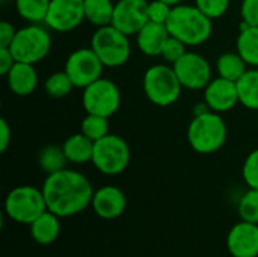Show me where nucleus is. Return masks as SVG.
<instances>
[{"label":"nucleus","instance_id":"f257e3e1","mask_svg":"<svg viewBox=\"0 0 258 257\" xmlns=\"http://www.w3.org/2000/svg\"><path fill=\"white\" fill-rule=\"evenodd\" d=\"M41 189L47 209L60 218L74 217L83 212L91 206L95 192L85 174L70 168L48 174Z\"/></svg>","mask_w":258,"mask_h":257},{"label":"nucleus","instance_id":"f03ea898","mask_svg":"<svg viewBox=\"0 0 258 257\" xmlns=\"http://www.w3.org/2000/svg\"><path fill=\"white\" fill-rule=\"evenodd\" d=\"M186 136L194 151L198 155H213L225 145L228 127L221 114L204 108L190 120Z\"/></svg>","mask_w":258,"mask_h":257},{"label":"nucleus","instance_id":"7ed1b4c3","mask_svg":"<svg viewBox=\"0 0 258 257\" xmlns=\"http://www.w3.org/2000/svg\"><path fill=\"white\" fill-rule=\"evenodd\" d=\"M169 35L183 41L187 47L207 42L213 33V20L204 15L195 5H177L166 21Z\"/></svg>","mask_w":258,"mask_h":257},{"label":"nucleus","instance_id":"20e7f679","mask_svg":"<svg viewBox=\"0 0 258 257\" xmlns=\"http://www.w3.org/2000/svg\"><path fill=\"white\" fill-rule=\"evenodd\" d=\"M142 88L145 97L159 108H168L174 105L183 91V86L169 64L151 65L144 73Z\"/></svg>","mask_w":258,"mask_h":257},{"label":"nucleus","instance_id":"39448f33","mask_svg":"<svg viewBox=\"0 0 258 257\" xmlns=\"http://www.w3.org/2000/svg\"><path fill=\"white\" fill-rule=\"evenodd\" d=\"M106 68H118L128 62L132 55L130 36L118 30L115 26L97 27L91 36L89 45Z\"/></svg>","mask_w":258,"mask_h":257},{"label":"nucleus","instance_id":"423d86ee","mask_svg":"<svg viewBox=\"0 0 258 257\" xmlns=\"http://www.w3.org/2000/svg\"><path fill=\"white\" fill-rule=\"evenodd\" d=\"M47 211L42 189L32 185H20L11 189L5 198V214L18 224L30 226Z\"/></svg>","mask_w":258,"mask_h":257},{"label":"nucleus","instance_id":"0eeeda50","mask_svg":"<svg viewBox=\"0 0 258 257\" xmlns=\"http://www.w3.org/2000/svg\"><path fill=\"white\" fill-rule=\"evenodd\" d=\"M17 62L36 65L45 59L51 50L50 32L39 24H29L17 30L14 41L9 45Z\"/></svg>","mask_w":258,"mask_h":257},{"label":"nucleus","instance_id":"6e6552de","mask_svg":"<svg viewBox=\"0 0 258 257\" xmlns=\"http://www.w3.org/2000/svg\"><path fill=\"white\" fill-rule=\"evenodd\" d=\"M132 151L124 138L109 133L100 141L94 142L92 165L104 176L122 174L130 164Z\"/></svg>","mask_w":258,"mask_h":257},{"label":"nucleus","instance_id":"1a4fd4ad","mask_svg":"<svg viewBox=\"0 0 258 257\" xmlns=\"http://www.w3.org/2000/svg\"><path fill=\"white\" fill-rule=\"evenodd\" d=\"M82 106L86 114L110 118L121 106V91L113 80L100 77L83 89Z\"/></svg>","mask_w":258,"mask_h":257},{"label":"nucleus","instance_id":"9d476101","mask_svg":"<svg viewBox=\"0 0 258 257\" xmlns=\"http://www.w3.org/2000/svg\"><path fill=\"white\" fill-rule=\"evenodd\" d=\"M104 68L106 67L91 47H80L71 52L63 67L65 73L79 89H85L88 85L103 77Z\"/></svg>","mask_w":258,"mask_h":257},{"label":"nucleus","instance_id":"9b49d317","mask_svg":"<svg viewBox=\"0 0 258 257\" xmlns=\"http://www.w3.org/2000/svg\"><path fill=\"white\" fill-rule=\"evenodd\" d=\"M172 68L183 89L189 91H204L213 74L210 62L197 52H186L172 64Z\"/></svg>","mask_w":258,"mask_h":257},{"label":"nucleus","instance_id":"f8f14e48","mask_svg":"<svg viewBox=\"0 0 258 257\" xmlns=\"http://www.w3.org/2000/svg\"><path fill=\"white\" fill-rule=\"evenodd\" d=\"M85 20V0H50L44 24L54 32L68 33Z\"/></svg>","mask_w":258,"mask_h":257},{"label":"nucleus","instance_id":"ddd939ff","mask_svg":"<svg viewBox=\"0 0 258 257\" xmlns=\"http://www.w3.org/2000/svg\"><path fill=\"white\" fill-rule=\"evenodd\" d=\"M148 0H118L115 3L112 26L133 36L148 23Z\"/></svg>","mask_w":258,"mask_h":257},{"label":"nucleus","instance_id":"4468645a","mask_svg":"<svg viewBox=\"0 0 258 257\" xmlns=\"http://www.w3.org/2000/svg\"><path fill=\"white\" fill-rule=\"evenodd\" d=\"M204 103L210 111L218 114H225L234 109L239 103L237 83L219 76L212 79L204 88Z\"/></svg>","mask_w":258,"mask_h":257},{"label":"nucleus","instance_id":"2eb2a0df","mask_svg":"<svg viewBox=\"0 0 258 257\" xmlns=\"http://www.w3.org/2000/svg\"><path fill=\"white\" fill-rule=\"evenodd\" d=\"M227 250L233 257H258V224L239 221L227 236Z\"/></svg>","mask_w":258,"mask_h":257},{"label":"nucleus","instance_id":"dca6fc26","mask_svg":"<svg viewBox=\"0 0 258 257\" xmlns=\"http://www.w3.org/2000/svg\"><path fill=\"white\" fill-rule=\"evenodd\" d=\"M91 208L94 209L95 215L101 220H116L119 218L127 208L125 194L113 185H106L98 188L94 192Z\"/></svg>","mask_w":258,"mask_h":257},{"label":"nucleus","instance_id":"f3484780","mask_svg":"<svg viewBox=\"0 0 258 257\" xmlns=\"http://www.w3.org/2000/svg\"><path fill=\"white\" fill-rule=\"evenodd\" d=\"M5 77L9 91L20 97L30 95L38 86V71L33 64L15 62Z\"/></svg>","mask_w":258,"mask_h":257},{"label":"nucleus","instance_id":"a211bd4d","mask_svg":"<svg viewBox=\"0 0 258 257\" xmlns=\"http://www.w3.org/2000/svg\"><path fill=\"white\" fill-rule=\"evenodd\" d=\"M135 36L139 52L145 56L154 58V56H160L163 44L169 36V32L166 24L148 21Z\"/></svg>","mask_w":258,"mask_h":257},{"label":"nucleus","instance_id":"6ab92c4d","mask_svg":"<svg viewBox=\"0 0 258 257\" xmlns=\"http://www.w3.org/2000/svg\"><path fill=\"white\" fill-rule=\"evenodd\" d=\"M30 238L39 245L53 244L60 235V217L48 209L29 226Z\"/></svg>","mask_w":258,"mask_h":257},{"label":"nucleus","instance_id":"aec40b11","mask_svg":"<svg viewBox=\"0 0 258 257\" xmlns=\"http://www.w3.org/2000/svg\"><path fill=\"white\" fill-rule=\"evenodd\" d=\"M63 153L68 159V164L83 165L92 162L94 155V141L85 136L82 132L70 135L62 144Z\"/></svg>","mask_w":258,"mask_h":257},{"label":"nucleus","instance_id":"412c9836","mask_svg":"<svg viewBox=\"0 0 258 257\" xmlns=\"http://www.w3.org/2000/svg\"><path fill=\"white\" fill-rule=\"evenodd\" d=\"M236 52L249 67L258 68V26H248L240 21L239 35L236 39Z\"/></svg>","mask_w":258,"mask_h":257},{"label":"nucleus","instance_id":"4be33fe9","mask_svg":"<svg viewBox=\"0 0 258 257\" xmlns=\"http://www.w3.org/2000/svg\"><path fill=\"white\" fill-rule=\"evenodd\" d=\"M249 65L237 52H225L216 59V71L219 77L237 82L246 71Z\"/></svg>","mask_w":258,"mask_h":257},{"label":"nucleus","instance_id":"5701e85b","mask_svg":"<svg viewBox=\"0 0 258 257\" xmlns=\"http://www.w3.org/2000/svg\"><path fill=\"white\" fill-rule=\"evenodd\" d=\"M236 83L239 91V103L246 109L258 111V68L249 67Z\"/></svg>","mask_w":258,"mask_h":257},{"label":"nucleus","instance_id":"b1692460","mask_svg":"<svg viewBox=\"0 0 258 257\" xmlns=\"http://www.w3.org/2000/svg\"><path fill=\"white\" fill-rule=\"evenodd\" d=\"M115 3L112 0H85V18L95 27L112 24Z\"/></svg>","mask_w":258,"mask_h":257},{"label":"nucleus","instance_id":"393cba45","mask_svg":"<svg viewBox=\"0 0 258 257\" xmlns=\"http://www.w3.org/2000/svg\"><path fill=\"white\" fill-rule=\"evenodd\" d=\"M14 5L20 18L29 24H39L45 21L50 0H14Z\"/></svg>","mask_w":258,"mask_h":257},{"label":"nucleus","instance_id":"a878e982","mask_svg":"<svg viewBox=\"0 0 258 257\" xmlns=\"http://www.w3.org/2000/svg\"><path fill=\"white\" fill-rule=\"evenodd\" d=\"M38 164H39V168L48 176V174H53V173H57V171L67 168L68 159L63 153L62 145L51 144V145H45L39 151Z\"/></svg>","mask_w":258,"mask_h":257},{"label":"nucleus","instance_id":"bb28decb","mask_svg":"<svg viewBox=\"0 0 258 257\" xmlns=\"http://www.w3.org/2000/svg\"><path fill=\"white\" fill-rule=\"evenodd\" d=\"M73 88H76V86L71 82L70 76L65 73V70L54 71L53 74H50L47 77V80L44 83V91L51 98H63V97L70 95Z\"/></svg>","mask_w":258,"mask_h":257},{"label":"nucleus","instance_id":"cd10ccee","mask_svg":"<svg viewBox=\"0 0 258 257\" xmlns=\"http://www.w3.org/2000/svg\"><path fill=\"white\" fill-rule=\"evenodd\" d=\"M80 132L85 136H88L91 141L97 142L110 133L109 132V118L94 115V114H86V117L80 123Z\"/></svg>","mask_w":258,"mask_h":257},{"label":"nucleus","instance_id":"c85d7f7f","mask_svg":"<svg viewBox=\"0 0 258 257\" xmlns=\"http://www.w3.org/2000/svg\"><path fill=\"white\" fill-rule=\"evenodd\" d=\"M237 212L242 221L258 224V189L249 188L240 198Z\"/></svg>","mask_w":258,"mask_h":257},{"label":"nucleus","instance_id":"c756f323","mask_svg":"<svg viewBox=\"0 0 258 257\" xmlns=\"http://www.w3.org/2000/svg\"><path fill=\"white\" fill-rule=\"evenodd\" d=\"M195 6L210 20H218L227 14L230 0H195Z\"/></svg>","mask_w":258,"mask_h":257},{"label":"nucleus","instance_id":"7c9ffc66","mask_svg":"<svg viewBox=\"0 0 258 257\" xmlns=\"http://www.w3.org/2000/svg\"><path fill=\"white\" fill-rule=\"evenodd\" d=\"M186 48H187V45H186L183 41H180L178 38L169 35L168 39H166V42L163 44L160 58L165 59L169 65H172L174 62H177V61L187 52Z\"/></svg>","mask_w":258,"mask_h":257},{"label":"nucleus","instance_id":"2f4dec72","mask_svg":"<svg viewBox=\"0 0 258 257\" xmlns=\"http://www.w3.org/2000/svg\"><path fill=\"white\" fill-rule=\"evenodd\" d=\"M242 177L248 188L258 189V148L252 150L246 156L242 165Z\"/></svg>","mask_w":258,"mask_h":257},{"label":"nucleus","instance_id":"473e14b6","mask_svg":"<svg viewBox=\"0 0 258 257\" xmlns=\"http://www.w3.org/2000/svg\"><path fill=\"white\" fill-rule=\"evenodd\" d=\"M172 8L174 6H171L166 2H162V0H148V8H147L148 21L166 24Z\"/></svg>","mask_w":258,"mask_h":257},{"label":"nucleus","instance_id":"72a5a7b5","mask_svg":"<svg viewBox=\"0 0 258 257\" xmlns=\"http://www.w3.org/2000/svg\"><path fill=\"white\" fill-rule=\"evenodd\" d=\"M240 18L248 26H258V0H242Z\"/></svg>","mask_w":258,"mask_h":257},{"label":"nucleus","instance_id":"f704fd0d","mask_svg":"<svg viewBox=\"0 0 258 257\" xmlns=\"http://www.w3.org/2000/svg\"><path fill=\"white\" fill-rule=\"evenodd\" d=\"M17 33V29L12 26V23L3 20L0 21V47H9L14 41Z\"/></svg>","mask_w":258,"mask_h":257},{"label":"nucleus","instance_id":"c9c22d12","mask_svg":"<svg viewBox=\"0 0 258 257\" xmlns=\"http://www.w3.org/2000/svg\"><path fill=\"white\" fill-rule=\"evenodd\" d=\"M15 58L9 47H0V74L6 76L15 64Z\"/></svg>","mask_w":258,"mask_h":257},{"label":"nucleus","instance_id":"e433bc0d","mask_svg":"<svg viewBox=\"0 0 258 257\" xmlns=\"http://www.w3.org/2000/svg\"><path fill=\"white\" fill-rule=\"evenodd\" d=\"M12 132L5 118H0V153H5L11 144Z\"/></svg>","mask_w":258,"mask_h":257},{"label":"nucleus","instance_id":"4c0bfd02","mask_svg":"<svg viewBox=\"0 0 258 257\" xmlns=\"http://www.w3.org/2000/svg\"><path fill=\"white\" fill-rule=\"evenodd\" d=\"M162 2H166V3L171 5V6H177V5L181 3V0H162Z\"/></svg>","mask_w":258,"mask_h":257}]
</instances>
